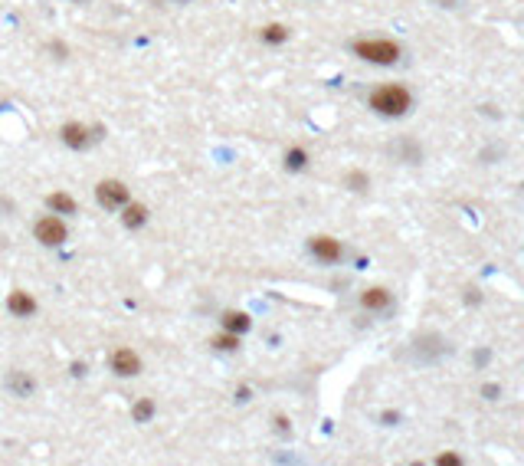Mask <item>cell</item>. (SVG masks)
<instances>
[{"mask_svg": "<svg viewBox=\"0 0 524 466\" xmlns=\"http://www.w3.org/2000/svg\"><path fill=\"white\" fill-rule=\"evenodd\" d=\"M367 105L377 115H384V118H403L413 109V92L406 86H400V82H384V86L371 89Z\"/></svg>", "mask_w": 524, "mask_h": 466, "instance_id": "1", "label": "cell"}, {"mask_svg": "<svg viewBox=\"0 0 524 466\" xmlns=\"http://www.w3.org/2000/svg\"><path fill=\"white\" fill-rule=\"evenodd\" d=\"M354 56H361L364 63L371 66H397L403 56V46L390 37H367V39H354L350 43Z\"/></svg>", "mask_w": 524, "mask_h": 466, "instance_id": "2", "label": "cell"}, {"mask_svg": "<svg viewBox=\"0 0 524 466\" xmlns=\"http://www.w3.org/2000/svg\"><path fill=\"white\" fill-rule=\"evenodd\" d=\"M33 240H37L39 247H46V250L63 247L66 240H69V224H66V217L46 210V214H43L37 224H33Z\"/></svg>", "mask_w": 524, "mask_h": 466, "instance_id": "3", "label": "cell"}, {"mask_svg": "<svg viewBox=\"0 0 524 466\" xmlns=\"http://www.w3.org/2000/svg\"><path fill=\"white\" fill-rule=\"evenodd\" d=\"M128 201H131V188H128L125 181H118V177H102L99 184H95V204H99L102 210L118 214Z\"/></svg>", "mask_w": 524, "mask_h": 466, "instance_id": "4", "label": "cell"}, {"mask_svg": "<svg viewBox=\"0 0 524 466\" xmlns=\"http://www.w3.org/2000/svg\"><path fill=\"white\" fill-rule=\"evenodd\" d=\"M308 253H312L321 266H337L344 260V243L337 237H331V233H315V237L308 240Z\"/></svg>", "mask_w": 524, "mask_h": 466, "instance_id": "5", "label": "cell"}, {"mask_svg": "<svg viewBox=\"0 0 524 466\" xmlns=\"http://www.w3.org/2000/svg\"><path fill=\"white\" fill-rule=\"evenodd\" d=\"M109 368H112L115 378H138V375H141V368H144V361H141V355H138L135 348L118 345V348L109 355Z\"/></svg>", "mask_w": 524, "mask_h": 466, "instance_id": "6", "label": "cell"}, {"mask_svg": "<svg viewBox=\"0 0 524 466\" xmlns=\"http://www.w3.org/2000/svg\"><path fill=\"white\" fill-rule=\"evenodd\" d=\"M59 141H63L69 152H86V148H92L95 135H92V128H88L86 122H75V118H69V122H63V125H59Z\"/></svg>", "mask_w": 524, "mask_h": 466, "instance_id": "7", "label": "cell"}, {"mask_svg": "<svg viewBox=\"0 0 524 466\" xmlns=\"http://www.w3.org/2000/svg\"><path fill=\"white\" fill-rule=\"evenodd\" d=\"M3 305H7V312H10L13 319H33V315H37V309H39V303L33 299V292H26V289L7 292Z\"/></svg>", "mask_w": 524, "mask_h": 466, "instance_id": "8", "label": "cell"}, {"mask_svg": "<svg viewBox=\"0 0 524 466\" xmlns=\"http://www.w3.org/2000/svg\"><path fill=\"white\" fill-rule=\"evenodd\" d=\"M118 220H122V227H125V230H131V233H135V230H144V227H148L151 210H148V207H144L141 201H128L125 207L118 210Z\"/></svg>", "mask_w": 524, "mask_h": 466, "instance_id": "9", "label": "cell"}, {"mask_svg": "<svg viewBox=\"0 0 524 466\" xmlns=\"http://www.w3.org/2000/svg\"><path fill=\"white\" fill-rule=\"evenodd\" d=\"M390 305H393V292L387 286H367L361 292V309L367 312H387Z\"/></svg>", "mask_w": 524, "mask_h": 466, "instance_id": "10", "label": "cell"}, {"mask_svg": "<svg viewBox=\"0 0 524 466\" xmlns=\"http://www.w3.org/2000/svg\"><path fill=\"white\" fill-rule=\"evenodd\" d=\"M46 210H53V214H59V217H73L79 214V201L69 190H50L46 194Z\"/></svg>", "mask_w": 524, "mask_h": 466, "instance_id": "11", "label": "cell"}, {"mask_svg": "<svg viewBox=\"0 0 524 466\" xmlns=\"http://www.w3.org/2000/svg\"><path fill=\"white\" fill-rule=\"evenodd\" d=\"M7 391H10L13 397H33L37 378L26 375V371H10V375H7Z\"/></svg>", "mask_w": 524, "mask_h": 466, "instance_id": "12", "label": "cell"}, {"mask_svg": "<svg viewBox=\"0 0 524 466\" xmlns=\"http://www.w3.org/2000/svg\"><path fill=\"white\" fill-rule=\"evenodd\" d=\"M220 328H226V332H236V335H246V332L252 328V319H250V312L226 309V312L220 315Z\"/></svg>", "mask_w": 524, "mask_h": 466, "instance_id": "13", "label": "cell"}, {"mask_svg": "<svg viewBox=\"0 0 524 466\" xmlns=\"http://www.w3.org/2000/svg\"><path fill=\"white\" fill-rule=\"evenodd\" d=\"M288 37H292V33H288L286 24H265L259 30V39H262V43H269V46H282Z\"/></svg>", "mask_w": 524, "mask_h": 466, "instance_id": "14", "label": "cell"}, {"mask_svg": "<svg viewBox=\"0 0 524 466\" xmlns=\"http://www.w3.org/2000/svg\"><path fill=\"white\" fill-rule=\"evenodd\" d=\"M282 161H286V171L299 174V171H305V168H308V152H305L301 145H292V148L286 152V158H282Z\"/></svg>", "mask_w": 524, "mask_h": 466, "instance_id": "15", "label": "cell"}, {"mask_svg": "<svg viewBox=\"0 0 524 466\" xmlns=\"http://www.w3.org/2000/svg\"><path fill=\"white\" fill-rule=\"evenodd\" d=\"M154 414H158V404L151 401V397H138V401L131 404V420H135V424H151Z\"/></svg>", "mask_w": 524, "mask_h": 466, "instance_id": "16", "label": "cell"}, {"mask_svg": "<svg viewBox=\"0 0 524 466\" xmlns=\"http://www.w3.org/2000/svg\"><path fill=\"white\" fill-rule=\"evenodd\" d=\"M239 341H243V335H236V332H226V328H220V335H213L210 345L216 348V352H236L239 348Z\"/></svg>", "mask_w": 524, "mask_h": 466, "instance_id": "17", "label": "cell"}, {"mask_svg": "<svg viewBox=\"0 0 524 466\" xmlns=\"http://www.w3.org/2000/svg\"><path fill=\"white\" fill-rule=\"evenodd\" d=\"M436 463H439V466H462V456H456V454H442V456H436Z\"/></svg>", "mask_w": 524, "mask_h": 466, "instance_id": "18", "label": "cell"}, {"mask_svg": "<svg viewBox=\"0 0 524 466\" xmlns=\"http://www.w3.org/2000/svg\"><path fill=\"white\" fill-rule=\"evenodd\" d=\"M86 371H88V368L82 365V361H73V375H75V378H82V375H86Z\"/></svg>", "mask_w": 524, "mask_h": 466, "instance_id": "19", "label": "cell"}, {"mask_svg": "<svg viewBox=\"0 0 524 466\" xmlns=\"http://www.w3.org/2000/svg\"><path fill=\"white\" fill-rule=\"evenodd\" d=\"M73 3H86V0H73Z\"/></svg>", "mask_w": 524, "mask_h": 466, "instance_id": "20", "label": "cell"}]
</instances>
